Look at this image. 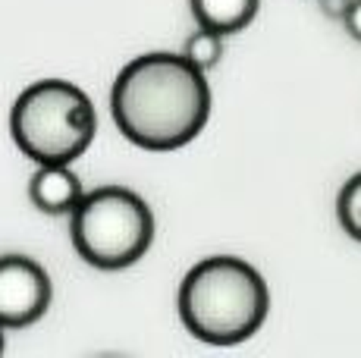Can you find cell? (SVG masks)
Here are the masks:
<instances>
[{"mask_svg":"<svg viewBox=\"0 0 361 358\" xmlns=\"http://www.w3.org/2000/svg\"><path fill=\"white\" fill-rule=\"evenodd\" d=\"M267 283L248 261L233 254L204 258L179 286V318L185 330L211 346H235L267 321Z\"/></svg>","mask_w":361,"mask_h":358,"instance_id":"2","label":"cell"},{"mask_svg":"<svg viewBox=\"0 0 361 358\" xmlns=\"http://www.w3.org/2000/svg\"><path fill=\"white\" fill-rule=\"evenodd\" d=\"M185 57L192 60V63L198 66V70H214V66L220 63V57H224V35L220 32H211V29H201L185 41Z\"/></svg>","mask_w":361,"mask_h":358,"instance_id":"8","label":"cell"},{"mask_svg":"<svg viewBox=\"0 0 361 358\" xmlns=\"http://www.w3.org/2000/svg\"><path fill=\"white\" fill-rule=\"evenodd\" d=\"M51 305V277L25 254H0V323L29 327Z\"/></svg>","mask_w":361,"mask_h":358,"instance_id":"5","label":"cell"},{"mask_svg":"<svg viewBox=\"0 0 361 358\" xmlns=\"http://www.w3.org/2000/svg\"><path fill=\"white\" fill-rule=\"evenodd\" d=\"M69 236L85 264L120 271L145 258L151 249L154 217L142 195L123 185H101L75 204Z\"/></svg>","mask_w":361,"mask_h":358,"instance_id":"4","label":"cell"},{"mask_svg":"<svg viewBox=\"0 0 361 358\" xmlns=\"http://www.w3.org/2000/svg\"><path fill=\"white\" fill-rule=\"evenodd\" d=\"M352 0H321V10L327 13L333 19H345V13H349Z\"/></svg>","mask_w":361,"mask_h":358,"instance_id":"11","label":"cell"},{"mask_svg":"<svg viewBox=\"0 0 361 358\" xmlns=\"http://www.w3.org/2000/svg\"><path fill=\"white\" fill-rule=\"evenodd\" d=\"M258 13V0H192V16L201 29L233 35L242 32Z\"/></svg>","mask_w":361,"mask_h":358,"instance_id":"7","label":"cell"},{"mask_svg":"<svg viewBox=\"0 0 361 358\" xmlns=\"http://www.w3.org/2000/svg\"><path fill=\"white\" fill-rule=\"evenodd\" d=\"M4 330H6V327L0 323V352H4Z\"/></svg>","mask_w":361,"mask_h":358,"instance_id":"12","label":"cell"},{"mask_svg":"<svg viewBox=\"0 0 361 358\" xmlns=\"http://www.w3.org/2000/svg\"><path fill=\"white\" fill-rule=\"evenodd\" d=\"M82 195V183L69 163H38L29 179V198L44 214H73Z\"/></svg>","mask_w":361,"mask_h":358,"instance_id":"6","label":"cell"},{"mask_svg":"<svg viewBox=\"0 0 361 358\" xmlns=\"http://www.w3.org/2000/svg\"><path fill=\"white\" fill-rule=\"evenodd\" d=\"M16 148L35 163H73L98 132L94 104L82 88L63 79L29 85L10 110Z\"/></svg>","mask_w":361,"mask_h":358,"instance_id":"3","label":"cell"},{"mask_svg":"<svg viewBox=\"0 0 361 358\" xmlns=\"http://www.w3.org/2000/svg\"><path fill=\"white\" fill-rule=\"evenodd\" d=\"M345 29H349V35L361 41V0H352V6H349V13H345Z\"/></svg>","mask_w":361,"mask_h":358,"instance_id":"10","label":"cell"},{"mask_svg":"<svg viewBox=\"0 0 361 358\" xmlns=\"http://www.w3.org/2000/svg\"><path fill=\"white\" fill-rule=\"evenodd\" d=\"M336 217H339V223H343V230L361 242V173H355L339 189Z\"/></svg>","mask_w":361,"mask_h":358,"instance_id":"9","label":"cell"},{"mask_svg":"<svg viewBox=\"0 0 361 358\" xmlns=\"http://www.w3.org/2000/svg\"><path fill=\"white\" fill-rule=\"evenodd\" d=\"M110 107L120 132L145 151L189 144L211 116L204 70L185 54H142L116 75Z\"/></svg>","mask_w":361,"mask_h":358,"instance_id":"1","label":"cell"}]
</instances>
